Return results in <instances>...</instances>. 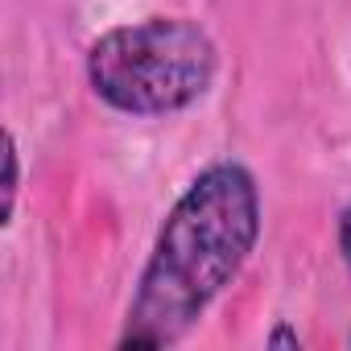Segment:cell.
Returning a JSON list of instances; mask_svg holds the SVG:
<instances>
[{
  "instance_id": "6da1fadb",
  "label": "cell",
  "mask_w": 351,
  "mask_h": 351,
  "mask_svg": "<svg viewBox=\"0 0 351 351\" xmlns=\"http://www.w3.org/2000/svg\"><path fill=\"white\" fill-rule=\"evenodd\" d=\"M261 236V191L248 165L215 161L165 215L128 302L120 347H169L236 281Z\"/></svg>"
},
{
  "instance_id": "7a4b0ae2",
  "label": "cell",
  "mask_w": 351,
  "mask_h": 351,
  "mask_svg": "<svg viewBox=\"0 0 351 351\" xmlns=\"http://www.w3.org/2000/svg\"><path fill=\"white\" fill-rule=\"evenodd\" d=\"M219 54L191 17H145L108 29L87 54L91 91L124 116H173L199 104Z\"/></svg>"
},
{
  "instance_id": "3957f363",
  "label": "cell",
  "mask_w": 351,
  "mask_h": 351,
  "mask_svg": "<svg viewBox=\"0 0 351 351\" xmlns=\"http://www.w3.org/2000/svg\"><path fill=\"white\" fill-rule=\"evenodd\" d=\"M5 223H13L17 211V191H21V153H17V136H5Z\"/></svg>"
},
{
  "instance_id": "277c9868",
  "label": "cell",
  "mask_w": 351,
  "mask_h": 351,
  "mask_svg": "<svg viewBox=\"0 0 351 351\" xmlns=\"http://www.w3.org/2000/svg\"><path fill=\"white\" fill-rule=\"evenodd\" d=\"M339 248H343V261L351 265V207H347L343 219H339Z\"/></svg>"
},
{
  "instance_id": "5b68a950",
  "label": "cell",
  "mask_w": 351,
  "mask_h": 351,
  "mask_svg": "<svg viewBox=\"0 0 351 351\" xmlns=\"http://www.w3.org/2000/svg\"><path fill=\"white\" fill-rule=\"evenodd\" d=\"M269 343H273V347H277V343H289V347H298V335H293V330H285V326H277V330L269 335Z\"/></svg>"
}]
</instances>
